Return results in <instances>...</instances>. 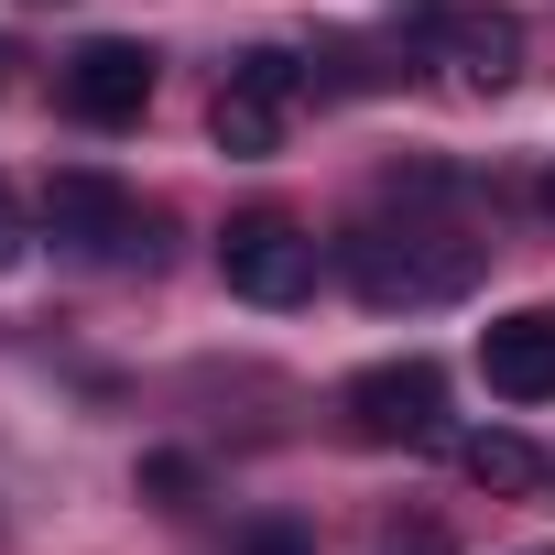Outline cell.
Instances as JSON below:
<instances>
[{
  "mask_svg": "<svg viewBox=\"0 0 555 555\" xmlns=\"http://www.w3.org/2000/svg\"><path fill=\"white\" fill-rule=\"evenodd\" d=\"M218 272H229V295L250 306H306L317 295V229L284 218V207H250L218 229Z\"/></svg>",
  "mask_w": 555,
  "mask_h": 555,
  "instance_id": "1",
  "label": "cell"
},
{
  "mask_svg": "<svg viewBox=\"0 0 555 555\" xmlns=\"http://www.w3.org/2000/svg\"><path fill=\"white\" fill-rule=\"evenodd\" d=\"M436 229H360L349 240V284L371 295V306H436V295H457L468 272H479V250L468 240H447V250H425Z\"/></svg>",
  "mask_w": 555,
  "mask_h": 555,
  "instance_id": "2",
  "label": "cell"
},
{
  "mask_svg": "<svg viewBox=\"0 0 555 555\" xmlns=\"http://www.w3.org/2000/svg\"><path fill=\"white\" fill-rule=\"evenodd\" d=\"M338 414H349L360 447H436L447 436V382H436V360H382L338 392Z\"/></svg>",
  "mask_w": 555,
  "mask_h": 555,
  "instance_id": "3",
  "label": "cell"
},
{
  "mask_svg": "<svg viewBox=\"0 0 555 555\" xmlns=\"http://www.w3.org/2000/svg\"><path fill=\"white\" fill-rule=\"evenodd\" d=\"M295 109H306V66L261 44V55H240V66L218 77V109H207V131H218V153H272Z\"/></svg>",
  "mask_w": 555,
  "mask_h": 555,
  "instance_id": "4",
  "label": "cell"
},
{
  "mask_svg": "<svg viewBox=\"0 0 555 555\" xmlns=\"http://www.w3.org/2000/svg\"><path fill=\"white\" fill-rule=\"evenodd\" d=\"M425 34H436V55L468 99H501L522 77V23L490 12V0H425Z\"/></svg>",
  "mask_w": 555,
  "mask_h": 555,
  "instance_id": "5",
  "label": "cell"
},
{
  "mask_svg": "<svg viewBox=\"0 0 555 555\" xmlns=\"http://www.w3.org/2000/svg\"><path fill=\"white\" fill-rule=\"evenodd\" d=\"M44 229H55L66 250H88V261H120V250L142 240V207H131V185H120V175L66 164V175L44 185Z\"/></svg>",
  "mask_w": 555,
  "mask_h": 555,
  "instance_id": "6",
  "label": "cell"
},
{
  "mask_svg": "<svg viewBox=\"0 0 555 555\" xmlns=\"http://www.w3.org/2000/svg\"><path fill=\"white\" fill-rule=\"evenodd\" d=\"M66 109H77L88 131H131V120L153 109V55H142V44H77Z\"/></svg>",
  "mask_w": 555,
  "mask_h": 555,
  "instance_id": "7",
  "label": "cell"
},
{
  "mask_svg": "<svg viewBox=\"0 0 555 555\" xmlns=\"http://www.w3.org/2000/svg\"><path fill=\"white\" fill-rule=\"evenodd\" d=\"M479 371L501 403H555V317H501L479 327Z\"/></svg>",
  "mask_w": 555,
  "mask_h": 555,
  "instance_id": "8",
  "label": "cell"
},
{
  "mask_svg": "<svg viewBox=\"0 0 555 555\" xmlns=\"http://www.w3.org/2000/svg\"><path fill=\"white\" fill-rule=\"evenodd\" d=\"M457 468H468V479H479V490H501V501H512V490H533V479H544V457H533V447H522V436H512V425H479V436H468V447H457Z\"/></svg>",
  "mask_w": 555,
  "mask_h": 555,
  "instance_id": "9",
  "label": "cell"
},
{
  "mask_svg": "<svg viewBox=\"0 0 555 555\" xmlns=\"http://www.w3.org/2000/svg\"><path fill=\"white\" fill-rule=\"evenodd\" d=\"M229 555H317V533L306 522H284V512H261V522H240V544Z\"/></svg>",
  "mask_w": 555,
  "mask_h": 555,
  "instance_id": "10",
  "label": "cell"
},
{
  "mask_svg": "<svg viewBox=\"0 0 555 555\" xmlns=\"http://www.w3.org/2000/svg\"><path fill=\"white\" fill-rule=\"evenodd\" d=\"M142 501L185 512V501H196V457H142Z\"/></svg>",
  "mask_w": 555,
  "mask_h": 555,
  "instance_id": "11",
  "label": "cell"
},
{
  "mask_svg": "<svg viewBox=\"0 0 555 555\" xmlns=\"http://www.w3.org/2000/svg\"><path fill=\"white\" fill-rule=\"evenodd\" d=\"M382 555H447V533H436V522H403V533H392Z\"/></svg>",
  "mask_w": 555,
  "mask_h": 555,
  "instance_id": "12",
  "label": "cell"
},
{
  "mask_svg": "<svg viewBox=\"0 0 555 555\" xmlns=\"http://www.w3.org/2000/svg\"><path fill=\"white\" fill-rule=\"evenodd\" d=\"M23 261V218H12V185H0V272Z\"/></svg>",
  "mask_w": 555,
  "mask_h": 555,
  "instance_id": "13",
  "label": "cell"
},
{
  "mask_svg": "<svg viewBox=\"0 0 555 555\" xmlns=\"http://www.w3.org/2000/svg\"><path fill=\"white\" fill-rule=\"evenodd\" d=\"M522 555H544V544H522Z\"/></svg>",
  "mask_w": 555,
  "mask_h": 555,
  "instance_id": "14",
  "label": "cell"
}]
</instances>
